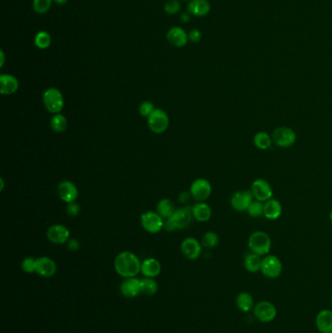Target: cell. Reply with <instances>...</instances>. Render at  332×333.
Segmentation results:
<instances>
[{
    "label": "cell",
    "mask_w": 332,
    "mask_h": 333,
    "mask_svg": "<svg viewBox=\"0 0 332 333\" xmlns=\"http://www.w3.org/2000/svg\"><path fill=\"white\" fill-rule=\"evenodd\" d=\"M114 269L119 276L134 278L141 271V263L138 257L131 251H122L114 260Z\"/></svg>",
    "instance_id": "obj_1"
},
{
    "label": "cell",
    "mask_w": 332,
    "mask_h": 333,
    "mask_svg": "<svg viewBox=\"0 0 332 333\" xmlns=\"http://www.w3.org/2000/svg\"><path fill=\"white\" fill-rule=\"evenodd\" d=\"M192 219V207H183L176 209L175 213L165 221L164 227L169 232H173L177 229H184L190 225Z\"/></svg>",
    "instance_id": "obj_2"
},
{
    "label": "cell",
    "mask_w": 332,
    "mask_h": 333,
    "mask_svg": "<svg viewBox=\"0 0 332 333\" xmlns=\"http://www.w3.org/2000/svg\"><path fill=\"white\" fill-rule=\"evenodd\" d=\"M247 245L252 252L256 253L260 257H265L269 253L271 249L272 241L270 236L266 232L255 231L250 236Z\"/></svg>",
    "instance_id": "obj_3"
},
{
    "label": "cell",
    "mask_w": 332,
    "mask_h": 333,
    "mask_svg": "<svg viewBox=\"0 0 332 333\" xmlns=\"http://www.w3.org/2000/svg\"><path fill=\"white\" fill-rule=\"evenodd\" d=\"M43 104L50 113L58 114L64 108L65 100L61 92L57 88H49L43 94Z\"/></svg>",
    "instance_id": "obj_4"
},
{
    "label": "cell",
    "mask_w": 332,
    "mask_h": 333,
    "mask_svg": "<svg viewBox=\"0 0 332 333\" xmlns=\"http://www.w3.org/2000/svg\"><path fill=\"white\" fill-rule=\"evenodd\" d=\"M273 143L279 147L287 148L293 146L296 143L297 135L292 128L289 127H279L276 128L271 134Z\"/></svg>",
    "instance_id": "obj_5"
},
{
    "label": "cell",
    "mask_w": 332,
    "mask_h": 333,
    "mask_svg": "<svg viewBox=\"0 0 332 333\" xmlns=\"http://www.w3.org/2000/svg\"><path fill=\"white\" fill-rule=\"evenodd\" d=\"M261 273L269 279H277L283 272V264L280 258L273 254H267L262 257Z\"/></svg>",
    "instance_id": "obj_6"
},
{
    "label": "cell",
    "mask_w": 332,
    "mask_h": 333,
    "mask_svg": "<svg viewBox=\"0 0 332 333\" xmlns=\"http://www.w3.org/2000/svg\"><path fill=\"white\" fill-rule=\"evenodd\" d=\"M140 222L143 229L151 234L159 233L165 226L164 219L157 211L152 210L144 212L140 218Z\"/></svg>",
    "instance_id": "obj_7"
},
{
    "label": "cell",
    "mask_w": 332,
    "mask_h": 333,
    "mask_svg": "<svg viewBox=\"0 0 332 333\" xmlns=\"http://www.w3.org/2000/svg\"><path fill=\"white\" fill-rule=\"evenodd\" d=\"M148 128L155 133H162L166 132L169 128L170 120L169 116L163 109L156 108L152 114L147 118Z\"/></svg>",
    "instance_id": "obj_8"
},
{
    "label": "cell",
    "mask_w": 332,
    "mask_h": 333,
    "mask_svg": "<svg viewBox=\"0 0 332 333\" xmlns=\"http://www.w3.org/2000/svg\"><path fill=\"white\" fill-rule=\"evenodd\" d=\"M254 314L259 322L270 323L276 319L278 311L272 302L264 300L254 305Z\"/></svg>",
    "instance_id": "obj_9"
},
{
    "label": "cell",
    "mask_w": 332,
    "mask_h": 333,
    "mask_svg": "<svg viewBox=\"0 0 332 333\" xmlns=\"http://www.w3.org/2000/svg\"><path fill=\"white\" fill-rule=\"evenodd\" d=\"M251 191L254 199L260 202H267L273 198V189L271 184L263 179H257L253 182Z\"/></svg>",
    "instance_id": "obj_10"
},
{
    "label": "cell",
    "mask_w": 332,
    "mask_h": 333,
    "mask_svg": "<svg viewBox=\"0 0 332 333\" xmlns=\"http://www.w3.org/2000/svg\"><path fill=\"white\" fill-rule=\"evenodd\" d=\"M190 194L192 198L198 202H204L212 194V184L205 179H198L192 182L190 186Z\"/></svg>",
    "instance_id": "obj_11"
},
{
    "label": "cell",
    "mask_w": 332,
    "mask_h": 333,
    "mask_svg": "<svg viewBox=\"0 0 332 333\" xmlns=\"http://www.w3.org/2000/svg\"><path fill=\"white\" fill-rule=\"evenodd\" d=\"M254 200L251 190L236 191L231 197V206L237 211H246Z\"/></svg>",
    "instance_id": "obj_12"
},
{
    "label": "cell",
    "mask_w": 332,
    "mask_h": 333,
    "mask_svg": "<svg viewBox=\"0 0 332 333\" xmlns=\"http://www.w3.org/2000/svg\"><path fill=\"white\" fill-rule=\"evenodd\" d=\"M70 232L69 229L60 224H55L50 226L47 230V238L50 242L56 245H63L69 242Z\"/></svg>",
    "instance_id": "obj_13"
},
{
    "label": "cell",
    "mask_w": 332,
    "mask_h": 333,
    "mask_svg": "<svg viewBox=\"0 0 332 333\" xmlns=\"http://www.w3.org/2000/svg\"><path fill=\"white\" fill-rule=\"evenodd\" d=\"M181 252L183 256L190 260H195L201 256L202 252V244L199 243L198 240L192 237L186 238L182 241L180 246Z\"/></svg>",
    "instance_id": "obj_14"
},
{
    "label": "cell",
    "mask_w": 332,
    "mask_h": 333,
    "mask_svg": "<svg viewBox=\"0 0 332 333\" xmlns=\"http://www.w3.org/2000/svg\"><path fill=\"white\" fill-rule=\"evenodd\" d=\"M58 195L66 203H73L78 198V189L71 181H63L58 186Z\"/></svg>",
    "instance_id": "obj_15"
},
{
    "label": "cell",
    "mask_w": 332,
    "mask_h": 333,
    "mask_svg": "<svg viewBox=\"0 0 332 333\" xmlns=\"http://www.w3.org/2000/svg\"><path fill=\"white\" fill-rule=\"evenodd\" d=\"M57 272L55 261L47 257H39L36 259V273L43 278H51Z\"/></svg>",
    "instance_id": "obj_16"
},
{
    "label": "cell",
    "mask_w": 332,
    "mask_h": 333,
    "mask_svg": "<svg viewBox=\"0 0 332 333\" xmlns=\"http://www.w3.org/2000/svg\"><path fill=\"white\" fill-rule=\"evenodd\" d=\"M167 39L173 46L176 48L184 47L188 42V34L180 27H174L168 30Z\"/></svg>",
    "instance_id": "obj_17"
},
{
    "label": "cell",
    "mask_w": 332,
    "mask_h": 333,
    "mask_svg": "<svg viewBox=\"0 0 332 333\" xmlns=\"http://www.w3.org/2000/svg\"><path fill=\"white\" fill-rule=\"evenodd\" d=\"M120 290L121 293L128 298L137 297V295L141 293L140 280H138L136 277L125 279L121 284Z\"/></svg>",
    "instance_id": "obj_18"
},
{
    "label": "cell",
    "mask_w": 332,
    "mask_h": 333,
    "mask_svg": "<svg viewBox=\"0 0 332 333\" xmlns=\"http://www.w3.org/2000/svg\"><path fill=\"white\" fill-rule=\"evenodd\" d=\"M211 9L212 6L209 0H190L187 5L188 13L195 17H205Z\"/></svg>",
    "instance_id": "obj_19"
},
{
    "label": "cell",
    "mask_w": 332,
    "mask_h": 333,
    "mask_svg": "<svg viewBox=\"0 0 332 333\" xmlns=\"http://www.w3.org/2000/svg\"><path fill=\"white\" fill-rule=\"evenodd\" d=\"M19 89V81L12 74L0 75V93L2 95H12Z\"/></svg>",
    "instance_id": "obj_20"
},
{
    "label": "cell",
    "mask_w": 332,
    "mask_h": 333,
    "mask_svg": "<svg viewBox=\"0 0 332 333\" xmlns=\"http://www.w3.org/2000/svg\"><path fill=\"white\" fill-rule=\"evenodd\" d=\"M316 325L321 333H332V311L322 310L316 318Z\"/></svg>",
    "instance_id": "obj_21"
},
{
    "label": "cell",
    "mask_w": 332,
    "mask_h": 333,
    "mask_svg": "<svg viewBox=\"0 0 332 333\" xmlns=\"http://www.w3.org/2000/svg\"><path fill=\"white\" fill-rule=\"evenodd\" d=\"M283 212L282 204L276 199H270L264 204V217L269 220L280 219Z\"/></svg>",
    "instance_id": "obj_22"
},
{
    "label": "cell",
    "mask_w": 332,
    "mask_h": 333,
    "mask_svg": "<svg viewBox=\"0 0 332 333\" xmlns=\"http://www.w3.org/2000/svg\"><path fill=\"white\" fill-rule=\"evenodd\" d=\"M147 278H155L161 272V264L155 258H147L141 262V271Z\"/></svg>",
    "instance_id": "obj_23"
},
{
    "label": "cell",
    "mask_w": 332,
    "mask_h": 333,
    "mask_svg": "<svg viewBox=\"0 0 332 333\" xmlns=\"http://www.w3.org/2000/svg\"><path fill=\"white\" fill-rule=\"evenodd\" d=\"M193 218L199 222H206L212 218V209L205 202H199L192 207Z\"/></svg>",
    "instance_id": "obj_24"
},
{
    "label": "cell",
    "mask_w": 332,
    "mask_h": 333,
    "mask_svg": "<svg viewBox=\"0 0 332 333\" xmlns=\"http://www.w3.org/2000/svg\"><path fill=\"white\" fill-rule=\"evenodd\" d=\"M262 257L252 251L246 252L244 257V269L250 273H257L261 269Z\"/></svg>",
    "instance_id": "obj_25"
},
{
    "label": "cell",
    "mask_w": 332,
    "mask_h": 333,
    "mask_svg": "<svg viewBox=\"0 0 332 333\" xmlns=\"http://www.w3.org/2000/svg\"><path fill=\"white\" fill-rule=\"evenodd\" d=\"M236 305L239 310L242 312L247 313L252 311L254 307V300L253 295L248 292L243 291L237 295L236 297Z\"/></svg>",
    "instance_id": "obj_26"
},
{
    "label": "cell",
    "mask_w": 332,
    "mask_h": 333,
    "mask_svg": "<svg viewBox=\"0 0 332 333\" xmlns=\"http://www.w3.org/2000/svg\"><path fill=\"white\" fill-rule=\"evenodd\" d=\"M176 211L173 202L170 199L164 198L159 201L157 205V212L164 219H170Z\"/></svg>",
    "instance_id": "obj_27"
},
{
    "label": "cell",
    "mask_w": 332,
    "mask_h": 333,
    "mask_svg": "<svg viewBox=\"0 0 332 333\" xmlns=\"http://www.w3.org/2000/svg\"><path fill=\"white\" fill-rule=\"evenodd\" d=\"M272 136L266 132H258L254 136V143L256 148L260 150H267L272 145Z\"/></svg>",
    "instance_id": "obj_28"
},
{
    "label": "cell",
    "mask_w": 332,
    "mask_h": 333,
    "mask_svg": "<svg viewBox=\"0 0 332 333\" xmlns=\"http://www.w3.org/2000/svg\"><path fill=\"white\" fill-rule=\"evenodd\" d=\"M51 128L53 131H55L57 133L65 132L68 128V120H67L66 116L60 114V113L54 114L51 119Z\"/></svg>",
    "instance_id": "obj_29"
},
{
    "label": "cell",
    "mask_w": 332,
    "mask_h": 333,
    "mask_svg": "<svg viewBox=\"0 0 332 333\" xmlns=\"http://www.w3.org/2000/svg\"><path fill=\"white\" fill-rule=\"evenodd\" d=\"M140 289L141 293L146 295H154L158 290V284L153 278H146L140 280Z\"/></svg>",
    "instance_id": "obj_30"
},
{
    "label": "cell",
    "mask_w": 332,
    "mask_h": 333,
    "mask_svg": "<svg viewBox=\"0 0 332 333\" xmlns=\"http://www.w3.org/2000/svg\"><path fill=\"white\" fill-rule=\"evenodd\" d=\"M51 42H52L51 35L47 31H44V30L39 31L34 37V44L40 50L48 49L51 45Z\"/></svg>",
    "instance_id": "obj_31"
},
{
    "label": "cell",
    "mask_w": 332,
    "mask_h": 333,
    "mask_svg": "<svg viewBox=\"0 0 332 333\" xmlns=\"http://www.w3.org/2000/svg\"><path fill=\"white\" fill-rule=\"evenodd\" d=\"M218 243H219V237L213 231L206 232L202 238V246L206 248H215L218 245Z\"/></svg>",
    "instance_id": "obj_32"
},
{
    "label": "cell",
    "mask_w": 332,
    "mask_h": 333,
    "mask_svg": "<svg viewBox=\"0 0 332 333\" xmlns=\"http://www.w3.org/2000/svg\"><path fill=\"white\" fill-rule=\"evenodd\" d=\"M247 213L250 214V217L252 218H260L264 216V204L263 202L260 201L255 200L254 199L252 204L250 205L248 209H247Z\"/></svg>",
    "instance_id": "obj_33"
},
{
    "label": "cell",
    "mask_w": 332,
    "mask_h": 333,
    "mask_svg": "<svg viewBox=\"0 0 332 333\" xmlns=\"http://www.w3.org/2000/svg\"><path fill=\"white\" fill-rule=\"evenodd\" d=\"M53 2V0H33L32 8L37 14H45L51 9Z\"/></svg>",
    "instance_id": "obj_34"
},
{
    "label": "cell",
    "mask_w": 332,
    "mask_h": 333,
    "mask_svg": "<svg viewBox=\"0 0 332 333\" xmlns=\"http://www.w3.org/2000/svg\"><path fill=\"white\" fill-rule=\"evenodd\" d=\"M180 10V2L178 0H168L164 5V11L169 15H176Z\"/></svg>",
    "instance_id": "obj_35"
},
{
    "label": "cell",
    "mask_w": 332,
    "mask_h": 333,
    "mask_svg": "<svg viewBox=\"0 0 332 333\" xmlns=\"http://www.w3.org/2000/svg\"><path fill=\"white\" fill-rule=\"evenodd\" d=\"M22 268L26 273L36 272V259L32 257H27L22 262Z\"/></svg>",
    "instance_id": "obj_36"
},
{
    "label": "cell",
    "mask_w": 332,
    "mask_h": 333,
    "mask_svg": "<svg viewBox=\"0 0 332 333\" xmlns=\"http://www.w3.org/2000/svg\"><path fill=\"white\" fill-rule=\"evenodd\" d=\"M155 106L154 105L151 103V102H148V101H146L143 102L140 106H139V113L141 114V116L143 117H149L150 115L152 114V112L155 110Z\"/></svg>",
    "instance_id": "obj_37"
},
{
    "label": "cell",
    "mask_w": 332,
    "mask_h": 333,
    "mask_svg": "<svg viewBox=\"0 0 332 333\" xmlns=\"http://www.w3.org/2000/svg\"><path fill=\"white\" fill-rule=\"evenodd\" d=\"M67 213L69 217H77L80 213V207L75 202L69 203L67 206Z\"/></svg>",
    "instance_id": "obj_38"
},
{
    "label": "cell",
    "mask_w": 332,
    "mask_h": 333,
    "mask_svg": "<svg viewBox=\"0 0 332 333\" xmlns=\"http://www.w3.org/2000/svg\"><path fill=\"white\" fill-rule=\"evenodd\" d=\"M188 39L193 43H198L202 40V32L198 29H191L188 33Z\"/></svg>",
    "instance_id": "obj_39"
},
{
    "label": "cell",
    "mask_w": 332,
    "mask_h": 333,
    "mask_svg": "<svg viewBox=\"0 0 332 333\" xmlns=\"http://www.w3.org/2000/svg\"><path fill=\"white\" fill-rule=\"evenodd\" d=\"M68 248H69V250H72V251L78 250L79 248H80V243H79L78 240L69 239V242H68Z\"/></svg>",
    "instance_id": "obj_40"
},
{
    "label": "cell",
    "mask_w": 332,
    "mask_h": 333,
    "mask_svg": "<svg viewBox=\"0 0 332 333\" xmlns=\"http://www.w3.org/2000/svg\"><path fill=\"white\" fill-rule=\"evenodd\" d=\"M190 197H192L191 194H190V192L187 193V192L184 191V192H181V193L179 194V196H178V200H179L180 203H182V204H186V203H188L189 200H190Z\"/></svg>",
    "instance_id": "obj_41"
},
{
    "label": "cell",
    "mask_w": 332,
    "mask_h": 333,
    "mask_svg": "<svg viewBox=\"0 0 332 333\" xmlns=\"http://www.w3.org/2000/svg\"><path fill=\"white\" fill-rule=\"evenodd\" d=\"M0 57H1V61H0V67H2L4 66L5 63V54L3 51H0Z\"/></svg>",
    "instance_id": "obj_42"
},
{
    "label": "cell",
    "mask_w": 332,
    "mask_h": 333,
    "mask_svg": "<svg viewBox=\"0 0 332 333\" xmlns=\"http://www.w3.org/2000/svg\"><path fill=\"white\" fill-rule=\"evenodd\" d=\"M181 19H182L183 22H188V21L190 19V14H189V13H184V14H182Z\"/></svg>",
    "instance_id": "obj_43"
},
{
    "label": "cell",
    "mask_w": 332,
    "mask_h": 333,
    "mask_svg": "<svg viewBox=\"0 0 332 333\" xmlns=\"http://www.w3.org/2000/svg\"><path fill=\"white\" fill-rule=\"evenodd\" d=\"M57 5H65L69 0H53Z\"/></svg>",
    "instance_id": "obj_44"
},
{
    "label": "cell",
    "mask_w": 332,
    "mask_h": 333,
    "mask_svg": "<svg viewBox=\"0 0 332 333\" xmlns=\"http://www.w3.org/2000/svg\"><path fill=\"white\" fill-rule=\"evenodd\" d=\"M329 219H330V220H331L332 222V210L330 211V214H329Z\"/></svg>",
    "instance_id": "obj_45"
},
{
    "label": "cell",
    "mask_w": 332,
    "mask_h": 333,
    "mask_svg": "<svg viewBox=\"0 0 332 333\" xmlns=\"http://www.w3.org/2000/svg\"><path fill=\"white\" fill-rule=\"evenodd\" d=\"M183 1H186V0H183Z\"/></svg>",
    "instance_id": "obj_46"
},
{
    "label": "cell",
    "mask_w": 332,
    "mask_h": 333,
    "mask_svg": "<svg viewBox=\"0 0 332 333\" xmlns=\"http://www.w3.org/2000/svg\"><path fill=\"white\" fill-rule=\"evenodd\" d=\"M331 300H332V296H331Z\"/></svg>",
    "instance_id": "obj_47"
}]
</instances>
